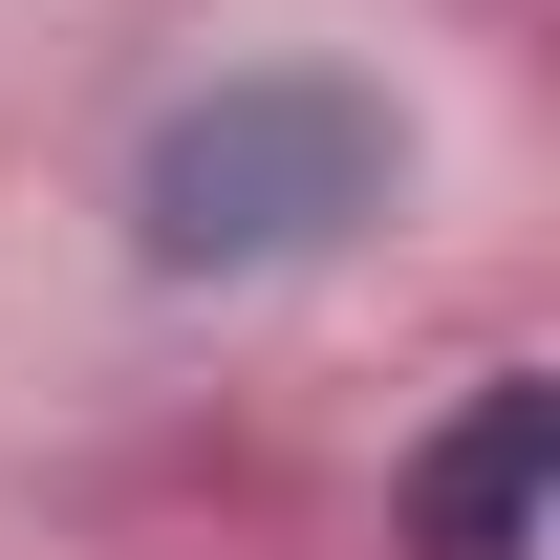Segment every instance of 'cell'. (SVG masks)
I'll use <instances>...</instances> for the list:
<instances>
[{"instance_id": "6da1fadb", "label": "cell", "mask_w": 560, "mask_h": 560, "mask_svg": "<svg viewBox=\"0 0 560 560\" xmlns=\"http://www.w3.org/2000/svg\"><path fill=\"white\" fill-rule=\"evenodd\" d=\"M388 173H410V130H388L346 66H237V86H195V108L130 151V237L173 280H237V259H302V237L388 215Z\"/></svg>"}, {"instance_id": "7a4b0ae2", "label": "cell", "mask_w": 560, "mask_h": 560, "mask_svg": "<svg viewBox=\"0 0 560 560\" xmlns=\"http://www.w3.org/2000/svg\"><path fill=\"white\" fill-rule=\"evenodd\" d=\"M539 495H560V366H495L410 453V560H539Z\"/></svg>"}]
</instances>
